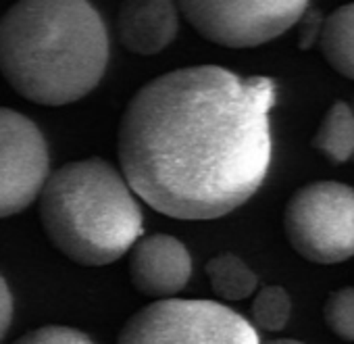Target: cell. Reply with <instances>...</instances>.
I'll return each mask as SVG.
<instances>
[{
  "label": "cell",
  "mask_w": 354,
  "mask_h": 344,
  "mask_svg": "<svg viewBox=\"0 0 354 344\" xmlns=\"http://www.w3.org/2000/svg\"><path fill=\"white\" fill-rule=\"evenodd\" d=\"M271 78L190 65L146 82L117 129L119 167L140 201L186 221H211L248 203L273 156Z\"/></svg>",
  "instance_id": "1"
},
{
  "label": "cell",
  "mask_w": 354,
  "mask_h": 344,
  "mask_svg": "<svg viewBox=\"0 0 354 344\" xmlns=\"http://www.w3.org/2000/svg\"><path fill=\"white\" fill-rule=\"evenodd\" d=\"M106 65V26L84 0H24L0 19V73L36 105L82 100Z\"/></svg>",
  "instance_id": "2"
},
{
  "label": "cell",
  "mask_w": 354,
  "mask_h": 344,
  "mask_svg": "<svg viewBox=\"0 0 354 344\" xmlns=\"http://www.w3.org/2000/svg\"><path fill=\"white\" fill-rule=\"evenodd\" d=\"M40 221L67 259L88 267L119 261L144 232L136 192L121 169L98 156L53 171L40 194Z\"/></svg>",
  "instance_id": "3"
},
{
  "label": "cell",
  "mask_w": 354,
  "mask_h": 344,
  "mask_svg": "<svg viewBox=\"0 0 354 344\" xmlns=\"http://www.w3.org/2000/svg\"><path fill=\"white\" fill-rule=\"evenodd\" d=\"M117 344H261L257 327L217 300L167 298L136 311Z\"/></svg>",
  "instance_id": "4"
},
{
  "label": "cell",
  "mask_w": 354,
  "mask_h": 344,
  "mask_svg": "<svg viewBox=\"0 0 354 344\" xmlns=\"http://www.w3.org/2000/svg\"><path fill=\"white\" fill-rule=\"evenodd\" d=\"M283 232L302 259L335 265L354 257V188L335 180L298 188L283 209Z\"/></svg>",
  "instance_id": "5"
},
{
  "label": "cell",
  "mask_w": 354,
  "mask_h": 344,
  "mask_svg": "<svg viewBox=\"0 0 354 344\" xmlns=\"http://www.w3.org/2000/svg\"><path fill=\"white\" fill-rule=\"evenodd\" d=\"M308 5L257 0H186L180 13L209 42L225 48L263 46L300 24Z\"/></svg>",
  "instance_id": "6"
},
{
  "label": "cell",
  "mask_w": 354,
  "mask_h": 344,
  "mask_svg": "<svg viewBox=\"0 0 354 344\" xmlns=\"http://www.w3.org/2000/svg\"><path fill=\"white\" fill-rule=\"evenodd\" d=\"M50 178L44 134L19 111L0 107V219L28 209Z\"/></svg>",
  "instance_id": "7"
},
{
  "label": "cell",
  "mask_w": 354,
  "mask_h": 344,
  "mask_svg": "<svg viewBox=\"0 0 354 344\" xmlns=\"http://www.w3.org/2000/svg\"><path fill=\"white\" fill-rule=\"evenodd\" d=\"M192 278V257L184 242L169 234L142 236L129 253V280L150 298H175Z\"/></svg>",
  "instance_id": "8"
},
{
  "label": "cell",
  "mask_w": 354,
  "mask_h": 344,
  "mask_svg": "<svg viewBox=\"0 0 354 344\" xmlns=\"http://www.w3.org/2000/svg\"><path fill=\"white\" fill-rule=\"evenodd\" d=\"M180 30V5L169 0H129L117 15L121 44L142 57L162 53Z\"/></svg>",
  "instance_id": "9"
},
{
  "label": "cell",
  "mask_w": 354,
  "mask_h": 344,
  "mask_svg": "<svg viewBox=\"0 0 354 344\" xmlns=\"http://www.w3.org/2000/svg\"><path fill=\"white\" fill-rule=\"evenodd\" d=\"M321 53L329 67L354 80V3L331 11L321 30Z\"/></svg>",
  "instance_id": "10"
},
{
  "label": "cell",
  "mask_w": 354,
  "mask_h": 344,
  "mask_svg": "<svg viewBox=\"0 0 354 344\" xmlns=\"http://www.w3.org/2000/svg\"><path fill=\"white\" fill-rule=\"evenodd\" d=\"M313 148L331 163H346L354 156V113L348 102L335 100L323 115L313 140Z\"/></svg>",
  "instance_id": "11"
},
{
  "label": "cell",
  "mask_w": 354,
  "mask_h": 344,
  "mask_svg": "<svg viewBox=\"0 0 354 344\" xmlns=\"http://www.w3.org/2000/svg\"><path fill=\"white\" fill-rule=\"evenodd\" d=\"M207 278L213 292L223 300H244L259 286L257 273L236 255L223 253L207 261Z\"/></svg>",
  "instance_id": "12"
},
{
  "label": "cell",
  "mask_w": 354,
  "mask_h": 344,
  "mask_svg": "<svg viewBox=\"0 0 354 344\" xmlns=\"http://www.w3.org/2000/svg\"><path fill=\"white\" fill-rule=\"evenodd\" d=\"M292 315V298L281 286H265L252 300L250 323L263 332H281Z\"/></svg>",
  "instance_id": "13"
},
{
  "label": "cell",
  "mask_w": 354,
  "mask_h": 344,
  "mask_svg": "<svg viewBox=\"0 0 354 344\" xmlns=\"http://www.w3.org/2000/svg\"><path fill=\"white\" fill-rule=\"evenodd\" d=\"M323 317L337 338L354 342V286L333 290L325 300Z\"/></svg>",
  "instance_id": "14"
},
{
  "label": "cell",
  "mask_w": 354,
  "mask_h": 344,
  "mask_svg": "<svg viewBox=\"0 0 354 344\" xmlns=\"http://www.w3.org/2000/svg\"><path fill=\"white\" fill-rule=\"evenodd\" d=\"M13 344H96L86 332L69 325H42L24 334Z\"/></svg>",
  "instance_id": "15"
},
{
  "label": "cell",
  "mask_w": 354,
  "mask_h": 344,
  "mask_svg": "<svg viewBox=\"0 0 354 344\" xmlns=\"http://www.w3.org/2000/svg\"><path fill=\"white\" fill-rule=\"evenodd\" d=\"M323 21L325 19H321V13H317V11H313L310 7H308V11L304 13V17L300 19V38H298V46L300 48H310L319 38H321V30H323Z\"/></svg>",
  "instance_id": "16"
},
{
  "label": "cell",
  "mask_w": 354,
  "mask_h": 344,
  "mask_svg": "<svg viewBox=\"0 0 354 344\" xmlns=\"http://www.w3.org/2000/svg\"><path fill=\"white\" fill-rule=\"evenodd\" d=\"M13 321V294L9 290L7 280L0 275V342L7 336Z\"/></svg>",
  "instance_id": "17"
},
{
  "label": "cell",
  "mask_w": 354,
  "mask_h": 344,
  "mask_svg": "<svg viewBox=\"0 0 354 344\" xmlns=\"http://www.w3.org/2000/svg\"><path fill=\"white\" fill-rule=\"evenodd\" d=\"M267 344H304L300 340H292V338H275V340H269Z\"/></svg>",
  "instance_id": "18"
},
{
  "label": "cell",
  "mask_w": 354,
  "mask_h": 344,
  "mask_svg": "<svg viewBox=\"0 0 354 344\" xmlns=\"http://www.w3.org/2000/svg\"><path fill=\"white\" fill-rule=\"evenodd\" d=\"M350 105V109H352V113H354V94H352V102H348Z\"/></svg>",
  "instance_id": "19"
},
{
  "label": "cell",
  "mask_w": 354,
  "mask_h": 344,
  "mask_svg": "<svg viewBox=\"0 0 354 344\" xmlns=\"http://www.w3.org/2000/svg\"><path fill=\"white\" fill-rule=\"evenodd\" d=\"M352 163H354V156H352Z\"/></svg>",
  "instance_id": "20"
}]
</instances>
